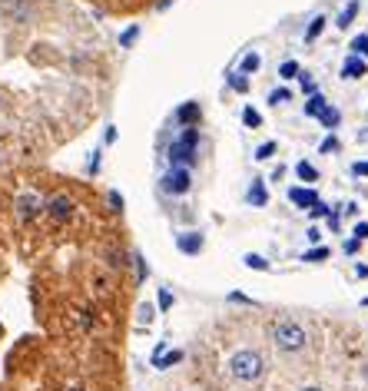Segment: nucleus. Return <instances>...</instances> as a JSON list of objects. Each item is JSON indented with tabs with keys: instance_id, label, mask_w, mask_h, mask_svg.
Instances as JSON below:
<instances>
[{
	"instance_id": "19",
	"label": "nucleus",
	"mask_w": 368,
	"mask_h": 391,
	"mask_svg": "<svg viewBox=\"0 0 368 391\" xmlns=\"http://www.w3.org/2000/svg\"><path fill=\"white\" fill-rule=\"evenodd\" d=\"M103 259H106V265L110 269H123V262H129V255L120 249V246H110L106 253H103Z\"/></svg>"
},
{
	"instance_id": "37",
	"label": "nucleus",
	"mask_w": 368,
	"mask_h": 391,
	"mask_svg": "<svg viewBox=\"0 0 368 391\" xmlns=\"http://www.w3.org/2000/svg\"><path fill=\"white\" fill-rule=\"evenodd\" d=\"M329 213H332V206H325V202H322V199H318L316 206L309 209V215H312V219H329Z\"/></svg>"
},
{
	"instance_id": "7",
	"label": "nucleus",
	"mask_w": 368,
	"mask_h": 391,
	"mask_svg": "<svg viewBox=\"0 0 368 391\" xmlns=\"http://www.w3.org/2000/svg\"><path fill=\"white\" fill-rule=\"evenodd\" d=\"M0 13H3L7 24L24 27V24H34L37 3H34V0H0Z\"/></svg>"
},
{
	"instance_id": "1",
	"label": "nucleus",
	"mask_w": 368,
	"mask_h": 391,
	"mask_svg": "<svg viewBox=\"0 0 368 391\" xmlns=\"http://www.w3.org/2000/svg\"><path fill=\"white\" fill-rule=\"evenodd\" d=\"M163 156H166V163L169 166H186V169H192L196 159H199V127H183L179 129V136L166 143Z\"/></svg>"
},
{
	"instance_id": "28",
	"label": "nucleus",
	"mask_w": 368,
	"mask_h": 391,
	"mask_svg": "<svg viewBox=\"0 0 368 391\" xmlns=\"http://www.w3.org/2000/svg\"><path fill=\"white\" fill-rule=\"evenodd\" d=\"M259 66H262V57H259V53H246V57H242V64H239V73H255V70H259Z\"/></svg>"
},
{
	"instance_id": "46",
	"label": "nucleus",
	"mask_w": 368,
	"mask_h": 391,
	"mask_svg": "<svg viewBox=\"0 0 368 391\" xmlns=\"http://www.w3.org/2000/svg\"><path fill=\"white\" fill-rule=\"evenodd\" d=\"M342 213L345 215H358V206L355 202H342Z\"/></svg>"
},
{
	"instance_id": "34",
	"label": "nucleus",
	"mask_w": 368,
	"mask_h": 391,
	"mask_svg": "<svg viewBox=\"0 0 368 391\" xmlns=\"http://www.w3.org/2000/svg\"><path fill=\"white\" fill-rule=\"evenodd\" d=\"M339 146H342V143H339V136H325V139H322V146H318V152L332 156V152H339Z\"/></svg>"
},
{
	"instance_id": "47",
	"label": "nucleus",
	"mask_w": 368,
	"mask_h": 391,
	"mask_svg": "<svg viewBox=\"0 0 368 391\" xmlns=\"http://www.w3.org/2000/svg\"><path fill=\"white\" fill-rule=\"evenodd\" d=\"M173 3H176V0H156V10H169Z\"/></svg>"
},
{
	"instance_id": "2",
	"label": "nucleus",
	"mask_w": 368,
	"mask_h": 391,
	"mask_svg": "<svg viewBox=\"0 0 368 391\" xmlns=\"http://www.w3.org/2000/svg\"><path fill=\"white\" fill-rule=\"evenodd\" d=\"M226 368L236 381H242V385H255V381L266 375V358H262V352H255V348H239V352L229 355Z\"/></svg>"
},
{
	"instance_id": "10",
	"label": "nucleus",
	"mask_w": 368,
	"mask_h": 391,
	"mask_svg": "<svg viewBox=\"0 0 368 391\" xmlns=\"http://www.w3.org/2000/svg\"><path fill=\"white\" fill-rule=\"evenodd\" d=\"M246 199H249V206H253V209H266V206H269L266 179H259V176H255L253 183H249V192H246Z\"/></svg>"
},
{
	"instance_id": "15",
	"label": "nucleus",
	"mask_w": 368,
	"mask_h": 391,
	"mask_svg": "<svg viewBox=\"0 0 368 391\" xmlns=\"http://www.w3.org/2000/svg\"><path fill=\"white\" fill-rule=\"evenodd\" d=\"M295 176L302 179L305 186H316V183H318V169L309 163V159H299V163H295Z\"/></svg>"
},
{
	"instance_id": "32",
	"label": "nucleus",
	"mask_w": 368,
	"mask_h": 391,
	"mask_svg": "<svg viewBox=\"0 0 368 391\" xmlns=\"http://www.w3.org/2000/svg\"><path fill=\"white\" fill-rule=\"evenodd\" d=\"M348 47H352V53H355V57H362V60H368V34H358V37L352 40Z\"/></svg>"
},
{
	"instance_id": "40",
	"label": "nucleus",
	"mask_w": 368,
	"mask_h": 391,
	"mask_svg": "<svg viewBox=\"0 0 368 391\" xmlns=\"http://www.w3.org/2000/svg\"><path fill=\"white\" fill-rule=\"evenodd\" d=\"M116 136H120V133H116V127H113V123H106V129H103V146H113Z\"/></svg>"
},
{
	"instance_id": "23",
	"label": "nucleus",
	"mask_w": 368,
	"mask_h": 391,
	"mask_svg": "<svg viewBox=\"0 0 368 391\" xmlns=\"http://www.w3.org/2000/svg\"><path fill=\"white\" fill-rule=\"evenodd\" d=\"M179 362H183V352H179V348H169V352H166L153 368H156V371H169V368L179 365Z\"/></svg>"
},
{
	"instance_id": "26",
	"label": "nucleus",
	"mask_w": 368,
	"mask_h": 391,
	"mask_svg": "<svg viewBox=\"0 0 368 391\" xmlns=\"http://www.w3.org/2000/svg\"><path fill=\"white\" fill-rule=\"evenodd\" d=\"M226 83L232 90H236V93H249V76L246 73H239V70H232V73H226Z\"/></svg>"
},
{
	"instance_id": "42",
	"label": "nucleus",
	"mask_w": 368,
	"mask_h": 391,
	"mask_svg": "<svg viewBox=\"0 0 368 391\" xmlns=\"http://www.w3.org/2000/svg\"><path fill=\"white\" fill-rule=\"evenodd\" d=\"M226 299L229 302H239V305H253V299H249V295H242V292H229Z\"/></svg>"
},
{
	"instance_id": "45",
	"label": "nucleus",
	"mask_w": 368,
	"mask_h": 391,
	"mask_svg": "<svg viewBox=\"0 0 368 391\" xmlns=\"http://www.w3.org/2000/svg\"><path fill=\"white\" fill-rule=\"evenodd\" d=\"M352 176H368V159H365V163H355V166H352Z\"/></svg>"
},
{
	"instance_id": "44",
	"label": "nucleus",
	"mask_w": 368,
	"mask_h": 391,
	"mask_svg": "<svg viewBox=\"0 0 368 391\" xmlns=\"http://www.w3.org/2000/svg\"><path fill=\"white\" fill-rule=\"evenodd\" d=\"M358 246H362V242H358L355 236H352V239H345V246H342L345 255H355V253H358Z\"/></svg>"
},
{
	"instance_id": "17",
	"label": "nucleus",
	"mask_w": 368,
	"mask_h": 391,
	"mask_svg": "<svg viewBox=\"0 0 368 391\" xmlns=\"http://www.w3.org/2000/svg\"><path fill=\"white\" fill-rule=\"evenodd\" d=\"M242 265H246V269H253V272H269V269H272L266 255H259V253H246L242 255Z\"/></svg>"
},
{
	"instance_id": "21",
	"label": "nucleus",
	"mask_w": 368,
	"mask_h": 391,
	"mask_svg": "<svg viewBox=\"0 0 368 391\" xmlns=\"http://www.w3.org/2000/svg\"><path fill=\"white\" fill-rule=\"evenodd\" d=\"M325 106H329V100H325L322 93H312V97L305 100V116H316V120H318V113H322Z\"/></svg>"
},
{
	"instance_id": "49",
	"label": "nucleus",
	"mask_w": 368,
	"mask_h": 391,
	"mask_svg": "<svg viewBox=\"0 0 368 391\" xmlns=\"http://www.w3.org/2000/svg\"><path fill=\"white\" fill-rule=\"evenodd\" d=\"M299 391H325V388H318V385H309V388H299Z\"/></svg>"
},
{
	"instance_id": "5",
	"label": "nucleus",
	"mask_w": 368,
	"mask_h": 391,
	"mask_svg": "<svg viewBox=\"0 0 368 391\" xmlns=\"http://www.w3.org/2000/svg\"><path fill=\"white\" fill-rule=\"evenodd\" d=\"M13 213H17V222L20 226H30V222H37L40 215H43V196L34 190L20 192L17 199H13Z\"/></svg>"
},
{
	"instance_id": "8",
	"label": "nucleus",
	"mask_w": 368,
	"mask_h": 391,
	"mask_svg": "<svg viewBox=\"0 0 368 391\" xmlns=\"http://www.w3.org/2000/svg\"><path fill=\"white\" fill-rule=\"evenodd\" d=\"M176 249L183 255H199L206 249V236L199 229H186V232H176Z\"/></svg>"
},
{
	"instance_id": "11",
	"label": "nucleus",
	"mask_w": 368,
	"mask_h": 391,
	"mask_svg": "<svg viewBox=\"0 0 368 391\" xmlns=\"http://www.w3.org/2000/svg\"><path fill=\"white\" fill-rule=\"evenodd\" d=\"M289 202L299 206V209H312L318 202V192L312 190V186H292V190H289Z\"/></svg>"
},
{
	"instance_id": "25",
	"label": "nucleus",
	"mask_w": 368,
	"mask_h": 391,
	"mask_svg": "<svg viewBox=\"0 0 368 391\" xmlns=\"http://www.w3.org/2000/svg\"><path fill=\"white\" fill-rule=\"evenodd\" d=\"M153 318H156V305H150V302H140V305H136V325L146 328Z\"/></svg>"
},
{
	"instance_id": "29",
	"label": "nucleus",
	"mask_w": 368,
	"mask_h": 391,
	"mask_svg": "<svg viewBox=\"0 0 368 391\" xmlns=\"http://www.w3.org/2000/svg\"><path fill=\"white\" fill-rule=\"evenodd\" d=\"M276 150H279V143H276V139H266L262 146H255V159H259V163H266V159L276 156Z\"/></svg>"
},
{
	"instance_id": "18",
	"label": "nucleus",
	"mask_w": 368,
	"mask_h": 391,
	"mask_svg": "<svg viewBox=\"0 0 368 391\" xmlns=\"http://www.w3.org/2000/svg\"><path fill=\"white\" fill-rule=\"evenodd\" d=\"M325 24H329V17H312V24H309V30H305V43H316L318 37H322V30H325Z\"/></svg>"
},
{
	"instance_id": "52",
	"label": "nucleus",
	"mask_w": 368,
	"mask_h": 391,
	"mask_svg": "<svg viewBox=\"0 0 368 391\" xmlns=\"http://www.w3.org/2000/svg\"><path fill=\"white\" fill-rule=\"evenodd\" d=\"M362 305H368V295H365V299H362Z\"/></svg>"
},
{
	"instance_id": "38",
	"label": "nucleus",
	"mask_w": 368,
	"mask_h": 391,
	"mask_svg": "<svg viewBox=\"0 0 368 391\" xmlns=\"http://www.w3.org/2000/svg\"><path fill=\"white\" fill-rule=\"evenodd\" d=\"M166 352H169V341H166V339H160V341H156V348H153V355H150V362L156 365V362H160V358H163Z\"/></svg>"
},
{
	"instance_id": "27",
	"label": "nucleus",
	"mask_w": 368,
	"mask_h": 391,
	"mask_svg": "<svg viewBox=\"0 0 368 391\" xmlns=\"http://www.w3.org/2000/svg\"><path fill=\"white\" fill-rule=\"evenodd\" d=\"M106 206H110V213H113V215H123V209H127L123 192H120V190H106Z\"/></svg>"
},
{
	"instance_id": "36",
	"label": "nucleus",
	"mask_w": 368,
	"mask_h": 391,
	"mask_svg": "<svg viewBox=\"0 0 368 391\" xmlns=\"http://www.w3.org/2000/svg\"><path fill=\"white\" fill-rule=\"evenodd\" d=\"M100 163H103V150H93L90 152V166H87L90 176H97V173H100Z\"/></svg>"
},
{
	"instance_id": "50",
	"label": "nucleus",
	"mask_w": 368,
	"mask_h": 391,
	"mask_svg": "<svg viewBox=\"0 0 368 391\" xmlns=\"http://www.w3.org/2000/svg\"><path fill=\"white\" fill-rule=\"evenodd\" d=\"M66 391H87V388H83V385H70V388H66Z\"/></svg>"
},
{
	"instance_id": "3",
	"label": "nucleus",
	"mask_w": 368,
	"mask_h": 391,
	"mask_svg": "<svg viewBox=\"0 0 368 391\" xmlns=\"http://www.w3.org/2000/svg\"><path fill=\"white\" fill-rule=\"evenodd\" d=\"M272 345L279 348L282 355H299L309 345V335H305V328L292 318H279L276 325H272Z\"/></svg>"
},
{
	"instance_id": "24",
	"label": "nucleus",
	"mask_w": 368,
	"mask_h": 391,
	"mask_svg": "<svg viewBox=\"0 0 368 391\" xmlns=\"http://www.w3.org/2000/svg\"><path fill=\"white\" fill-rule=\"evenodd\" d=\"M173 305H176V295L166 289V285H160V289H156V308H160V312H169Z\"/></svg>"
},
{
	"instance_id": "6",
	"label": "nucleus",
	"mask_w": 368,
	"mask_h": 391,
	"mask_svg": "<svg viewBox=\"0 0 368 391\" xmlns=\"http://www.w3.org/2000/svg\"><path fill=\"white\" fill-rule=\"evenodd\" d=\"M160 190L166 196H186L192 190V169H186V166H169L163 176H160Z\"/></svg>"
},
{
	"instance_id": "35",
	"label": "nucleus",
	"mask_w": 368,
	"mask_h": 391,
	"mask_svg": "<svg viewBox=\"0 0 368 391\" xmlns=\"http://www.w3.org/2000/svg\"><path fill=\"white\" fill-rule=\"evenodd\" d=\"M299 83H302V93H305V97L318 93V87H316V80H312V73H299Z\"/></svg>"
},
{
	"instance_id": "13",
	"label": "nucleus",
	"mask_w": 368,
	"mask_h": 391,
	"mask_svg": "<svg viewBox=\"0 0 368 391\" xmlns=\"http://www.w3.org/2000/svg\"><path fill=\"white\" fill-rule=\"evenodd\" d=\"M129 265H133V272H136V285H146V278H150V262H146V255H143L140 249L129 253Z\"/></svg>"
},
{
	"instance_id": "16",
	"label": "nucleus",
	"mask_w": 368,
	"mask_h": 391,
	"mask_svg": "<svg viewBox=\"0 0 368 391\" xmlns=\"http://www.w3.org/2000/svg\"><path fill=\"white\" fill-rule=\"evenodd\" d=\"M140 34H143V27H140V24H129L127 30H120V37H116V43H120L123 50H133V43L140 40Z\"/></svg>"
},
{
	"instance_id": "20",
	"label": "nucleus",
	"mask_w": 368,
	"mask_h": 391,
	"mask_svg": "<svg viewBox=\"0 0 368 391\" xmlns=\"http://www.w3.org/2000/svg\"><path fill=\"white\" fill-rule=\"evenodd\" d=\"M318 123H322V127L329 129H335L339 127V123H342V113H339V110H335V106H325V110H322V113H318Z\"/></svg>"
},
{
	"instance_id": "12",
	"label": "nucleus",
	"mask_w": 368,
	"mask_h": 391,
	"mask_svg": "<svg viewBox=\"0 0 368 391\" xmlns=\"http://www.w3.org/2000/svg\"><path fill=\"white\" fill-rule=\"evenodd\" d=\"M368 73V60H362V57H355V53H348L342 64V80H362V76Z\"/></svg>"
},
{
	"instance_id": "9",
	"label": "nucleus",
	"mask_w": 368,
	"mask_h": 391,
	"mask_svg": "<svg viewBox=\"0 0 368 391\" xmlns=\"http://www.w3.org/2000/svg\"><path fill=\"white\" fill-rule=\"evenodd\" d=\"M173 120H176L179 127H199V120H203V106L196 100H186L176 106V113H173Z\"/></svg>"
},
{
	"instance_id": "14",
	"label": "nucleus",
	"mask_w": 368,
	"mask_h": 391,
	"mask_svg": "<svg viewBox=\"0 0 368 391\" xmlns=\"http://www.w3.org/2000/svg\"><path fill=\"white\" fill-rule=\"evenodd\" d=\"M358 7H362V3H358V0H348V3H345V7H342V13H339V17H335V27H339V30H348V27L355 24V17H358Z\"/></svg>"
},
{
	"instance_id": "30",
	"label": "nucleus",
	"mask_w": 368,
	"mask_h": 391,
	"mask_svg": "<svg viewBox=\"0 0 368 391\" xmlns=\"http://www.w3.org/2000/svg\"><path fill=\"white\" fill-rule=\"evenodd\" d=\"M242 123H246L249 129H259L262 127V113H259L255 106H246V110H242Z\"/></svg>"
},
{
	"instance_id": "31",
	"label": "nucleus",
	"mask_w": 368,
	"mask_h": 391,
	"mask_svg": "<svg viewBox=\"0 0 368 391\" xmlns=\"http://www.w3.org/2000/svg\"><path fill=\"white\" fill-rule=\"evenodd\" d=\"M289 100H292V90L289 87H279L269 93V106H282V103H289Z\"/></svg>"
},
{
	"instance_id": "4",
	"label": "nucleus",
	"mask_w": 368,
	"mask_h": 391,
	"mask_svg": "<svg viewBox=\"0 0 368 391\" xmlns=\"http://www.w3.org/2000/svg\"><path fill=\"white\" fill-rule=\"evenodd\" d=\"M43 215L53 226H66L76 215V199L70 192H50V196H43Z\"/></svg>"
},
{
	"instance_id": "22",
	"label": "nucleus",
	"mask_w": 368,
	"mask_h": 391,
	"mask_svg": "<svg viewBox=\"0 0 368 391\" xmlns=\"http://www.w3.org/2000/svg\"><path fill=\"white\" fill-rule=\"evenodd\" d=\"M329 255H332V249H329V246H312V249H309V253L302 255V262H309V265H318V262H325Z\"/></svg>"
},
{
	"instance_id": "48",
	"label": "nucleus",
	"mask_w": 368,
	"mask_h": 391,
	"mask_svg": "<svg viewBox=\"0 0 368 391\" xmlns=\"http://www.w3.org/2000/svg\"><path fill=\"white\" fill-rule=\"evenodd\" d=\"M355 276L358 278H368V265H355Z\"/></svg>"
},
{
	"instance_id": "39",
	"label": "nucleus",
	"mask_w": 368,
	"mask_h": 391,
	"mask_svg": "<svg viewBox=\"0 0 368 391\" xmlns=\"http://www.w3.org/2000/svg\"><path fill=\"white\" fill-rule=\"evenodd\" d=\"M76 318H80V325L87 328V332H90V328H93V322H97V318H93V308H87V305L80 308V315H76Z\"/></svg>"
},
{
	"instance_id": "43",
	"label": "nucleus",
	"mask_w": 368,
	"mask_h": 391,
	"mask_svg": "<svg viewBox=\"0 0 368 391\" xmlns=\"http://www.w3.org/2000/svg\"><path fill=\"white\" fill-rule=\"evenodd\" d=\"M305 236H309V242H312V246H322V229H318V226H312Z\"/></svg>"
},
{
	"instance_id": "41",
	"label": "nucleus",
	"mask_w": 368,
	"mask_h": 391,
	"mask_svg": "<svg viewBox=\"0 0 368 391\" xmlns=\"http://www.w3.org/2000/svg\"><path fill=\"white\" fill-rule=\"evenodd\" d=\"M352 236H355L358 242L368 239V222H355V229H352Z\"/></svg>"
},
{
	"instance_id": "33",
	"label": "nucleus",
	"mask_w": 368,
	"mask_h": 391,
	"mask_svg": "<svg viewBox=\"0 0 368 391\" xmlns=\"http://www.w3.org/2000/svg\"><path fill=\"white\" fill-rule=\"evenodd\" d=\"M299 73H302V66L295 64V60H285V64L279 66V76H282V80H295Z\"/></svg>"
},
{
	"instance_id": "51",
	"label": "nucleus",
	"mask_w": 368,
	"mask_h": 391,
	"mask_svg": "<svg viewBox=\"0 0 368 391\" xmlns=\"http://www.w3.org/2000/svg\"><path fill=\"white\" fill-rule=\"evenodd\" d=\"M0 110H3V93H0Z\"/></svg>"
}]
</instances>
